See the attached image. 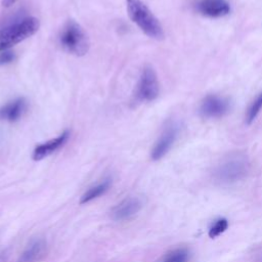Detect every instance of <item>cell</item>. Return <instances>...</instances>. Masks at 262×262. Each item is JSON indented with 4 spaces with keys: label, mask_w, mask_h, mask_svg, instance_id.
Masks as SVG:
<instances>
[{
    "label": "cell",
    "mask_w": 262,
    "mask_h": 262,
    "mask_svg": "<svg viewBox=\"0 0 262 262\" xmlns=\"http://www.w3.org/2000/svg\"><path fill=\"white\" fill-rule=\"evenodd\" d=\"M111 186V180L105 179L102 182L90 187L86 192L83 193V195L80 199V204H86L89 203L90 201L97 199L101 194H103Z\"/></svg>",
    "instance_id": "4fadbf2b"
},
{
    "label": "cell",
    "mask_w": 262,
    "mask_h": 262,
    "mask_svg": "<svg viewBox=\"0 0 262 262\" xmlns=\"http://www.w3.org/2000/svg\"><path fill=\"white\" fill-rule=\"evenodd\" d=\"M141 207L142 204L138 198L128 196L112 209L111 217L116 221L129 220L139 212Z\"/></svg>",
    "instance_id": "52a82bcc"
},
{
    "label": "cell",
    "mask_w": 262,
    "mask_h": 262,
    "mask_svg": "<svg viewBox=\"0 0 262 262\" xmlns=\"http://www.w3.org/2000/svg\"><path fill=\"white\" fill-rule=\"evenodd\" d=\"M39 20L29 16L0 29V52L34 35L39 29Z\"/></svg>",
    "instance_id": "7a4b0ae2"
},
{
    "label": "cell",
    "mask_w": 262,
    "mask_h": 262,
    "mask_svg": "<svg viewBox=\"0 0 262 262\" xmlns=\"http://www.w3.org/2000/svg\"><path fill=\"white\" fill-rule=\"evenodd\" d=\"M229 110V101L219 95L206 96L200 107V112L205 118H219L224 116Z\"/></svg>",
    "instance_id": "8992f818"
},
{
    "label": "cell",
    "mask_w": 262,
    "mask_h": 262,
    "mask_svg": "<svg viewBox=\"0 0 262 262\" xmlns=\"http://www.w3.org/2000/svg\"><path fill=\"white\" fill-rule=\"evenodd\" d=\"M196 8L203 15L210 17L224 16L230 10L229 3L226 0H200Z\"/></svg>",
    "instance_id": "30bf717a"
},
{
    "label": "cell",
    "mask_w": 262,
    "mask_h": 262,
    "mask_svg": "<svg viewBox=\"0 0 262 262\" xmlns=\"http://www.w3.org/2000/svg\"><path fill=\"white\" fill-rule=\"evenodd\" d=\"M261 108H262V92L251 103V105L247 112V115H246V122L248 124H251L255 120V118L257 117V115L259 114Z\"/></svg>",
    "instance_id": "9a60e30c"
},
{
    "label": "cell",
    "mask_w": 262,
    "mask_h": 262,
    "mask_svg": "<svg viewBox=\"0 0 262 262\" xmlns=\"http://www.w3.org/2000/svg\"><path fill=\"white\" fill-rule=\"evenodd\" d=\"M27 110V101L23 97L13 99L0 107V120L15 122L24 115Z\"/></svg>",
    "instance_id": "7c38bea8"
},
{
    "label": "cell",
    "mask_w": 262,
    "mask_h": 262,
    "mask_svg": "<svg viewBox=\"0 0 262 262\" xmlns=\"http://www.w3.org/2000/svg\"><path fill=\"white\" fill-rule=\"evenodd\" d=\"M47 253V243L42 237L32 239L20 254L17 262H39Z\"/></svg>",
    "instance_id": "9c48e42d"
},
{
    "label": "cell",
    "mask_w": 262,
    "mask_h": 262,
    "mask_svg": "<svg viewBox=\"0 0 262 262\" xmlns=\"http://www.w3.org/2000/svg\"><path fill=\"white\" fill-rule=\"evenodd\" d=\"M59 43L69 53L82 56L89 49V40L86 33L75 20H68L59 34Z\"/></svg>",
    "instance_id": "3957f363"
},
{
    "label": "cell",
    "mask_w": 262,
    "mask_h": 262,
    "mask_svg": "<svg viewBox=\"0 0 262 262\" xmlns=\"http://www.w3.org/2000/svg\"><path fill=\"white\" fill-rule=\"evenodd\" d=\"M177 134H178V127L176 125L171 124L168 127H166V129L164 130L162 135L159 137V139L157 140V142L155 143L151 149L150 157L154 161H158L162 159L170 150V148L172 147L173 143L176 140Z\"/></svg>",
    "instance_id": "ba28073f"
},
{
    "label": "cell",
    "mask_w": 262,
    "mask_h": 262,
    "mask_svg": "<svg viewBox=\"0 0 262 262\" xmlns=\"http://www.w3.org/2000/svg\"><path fill=\"white\" fill-rule=\"evenodd\" d=\"M187 257L188 253L185 249H177L167 255L166 262H185Z\"/></svg>",
    "instance_id": "2e32d148"
},
{
    "label": "cell",
    "mask_w": 262,
    "mask_h": 262,
    "mask_svg": "<svg viewBox=\"0 0 262 262\" xmlns=\"http://www.w3.org/2000/svg\"><path fill=\"white\" fill-rule=\"evenodd\" d=\"M159 90L160 86L156 72L152 68L146 67L143 69L135 87V91L133 93V102L139 103L151 101L158 97Z\"/></svg>",
    "instance_id": "5b68a950"
},
{
    "label": "cell",
    "mask_w": 262,
    "mask_h": 262,
    "mask_svg": "<svg viewBox=\"0 0 262 262\" xmlns=\"http://www.w3.org/2000/svg\"><path fill=\"white\" fill-rule=\"evenodd\" d=\"M69 135H70L69 131H64L57 137L37 145L33 151V156H32L33 160L40 161V160L48 157L49 155H51L58 148H60L69 139Z\"/></svg>",
    "instance_id": "8fae6325"
},
{
    "label": "cell",
    "mask_w": 262,
    "mask_h": 262,
    "mask_svg": "<svg viewBox=\"0 0 262 262\" xmlns=\"http://www.w3.org/2000/svg\"><path fill=\"white\" fill-rule=\"evenodd\" d=\"M227 227H228V221L225 218H219L211 224V226L209 227L208 234L211 238H215L221 233H223L227 229Z\"/></svg>",
    "instance_id": "5bb4252c"
},
{
    "label": "cell",
    "mask_w": 262,
    "mask_h": 262,
    "mask_svg": "<svg viewBox=\"0 0 262 262\" xmlns=\"http://www.w3.org/2000/svg\"><path fill=\"white\" fill-rule=\"evenodd\" d=\"M127 11L131 20L145 35L157 40L164 38V31L159 19L140 0H127Z\"/></svg>",
    "instance_id": "6da1fadb"
},
{
    "label": "cell",
    "mask_w": 262,
    "mask_h": 262,
    "mask_svg": "<svg viewBox=\"0 0 262 262\" xmlns=\"http://www.w3.org/2000/svg\"><path fill=\"white\" fill-rule=\"evenodd\" d=\"M249 170L247 157L235 154L227 157L217 168L216 178L223 183H232L242 179Z\"/></svg>",
    "instance_id": "277c9868"
},
{
    "label": "cell",
    "mask_w": 262,
    "mask_h": 262,
    "mask_svg": "<svg viewBox=\"0 0 262 262\" xmlns=\"http://www.w3.org/2000/svg\"><path fill=\"white\" fill-rule=\"evenodd\" d=\"M17 0H2V4L5 6V7H8L12 4H14Z\"/></svg>",
    "instance_id": "ac0fdd59"
},
{
    "label": "cell",
    "mask_w": 262,
    "mask_h": 262,
    "mask_svg": "<svg viewBox=\"0 0 262 262\" xmlns=\"http://www.w3.org/2000/svg\"><path fill=\"white\" fill-rule=\"evenodd\" d=\"M14 59V54L9 50H4L0 52V64H6Z\"/></svg>",
    "instance_id": "e0dca14e"
}]
</instances>
